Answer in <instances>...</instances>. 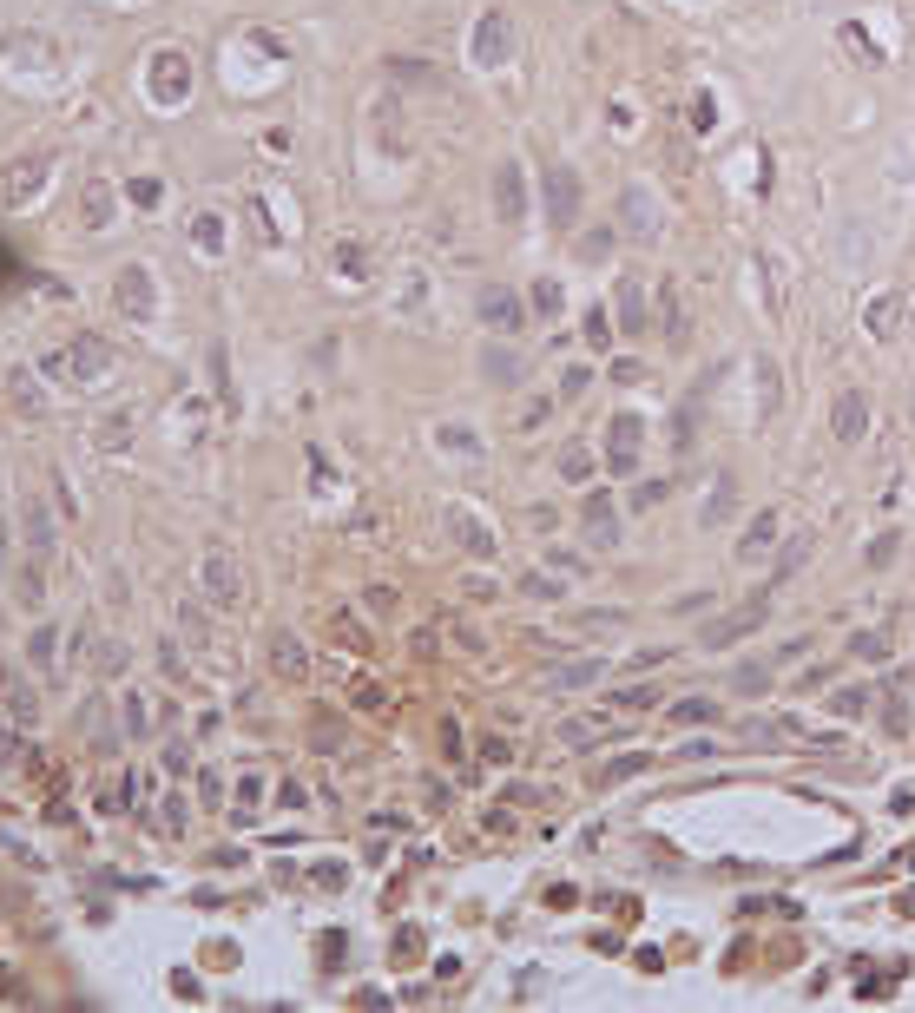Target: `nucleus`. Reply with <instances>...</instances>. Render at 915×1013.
I'll return each instance as SVG.
<instances>
[{"label": "nucleus", "instance_id": "nucleus-2", "mask_svg": "<svg viewBox=\"0 0 915 1013\" xmlns=\"http://www.w3.org/2000/svg\"><path fill=\"white\" fill-rule=\"evenodd\" d=\"M26 540H34V553H40V559L53 553V527H46V514H40V500L26 506Z\"/></svg>", "mask_w": 915, "mask_h": 1013}, {"label": "nucleus", "instance_id": "nucleus-1", "mask_svg": "<svg viewBox=\"0 0 915 1013\" xmlns=\"http://www.w3.org/2000/svg\"><path fill=\"white\" fill-rule=\"evenodd\" d=\"M99 362H106V349H99V343H79V349H66V356H53L46 369H53V376H73V382H86V376L99 369Z\"/></svg>", "mask_w": 915, "mask_h": 1013}]
</instances>
